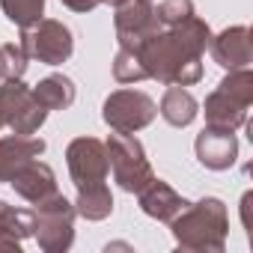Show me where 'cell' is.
<instances>
[{
    "instance_id": "obj_4",
    "label": "cell",
    "mask_w": 253,
    "mask_h": 253,
    "mask_svg": "<svg viewBox=\"0 0 253 253\" xmlns=\"http://www.w3.org/2000/svg\"><path fill=\"white\" fill-rule=\"evenodd\" d=\"M197 152H200V161L203 164H209V167H226V164H232L235 140L226 131H209V134L200 137Z\"/></svg>"
},
{
    "instance_id": "obj_3",
    "label": "cell",
    "mask_w": 253,
    "mask_h": 253,
    "mask_svg": "<svg viewBox=\"0 0 253 253\" xmlns=\"http://www.w3.org/2000/svg\"><path fill=\"white\" fill-rule=\"evenodd\" d=\"M69 164H72V173H75L81 191L86 185H95L92 179L104 176V161H101V149H98L95 140H78L69 149Z\"/></svg>"
},
{
    "instance_id": "obj_2",
    "label": "cell",
    "mask_w": 253,
    "mask_h": 253,
    "mask_svg": "<svg viewBox=\"0 0 253 253\" xmlns=\"http://www.w3.org/2000/svg\"><path fill=\"white\" fill-rule=\"evenodd\" d=\"M27 39H30V51L36 57H42L45 63H63L72 51L69 30L54 21H45L42 30H36V36H27Z\"/></svg>"
},
{
    "instance_id": "obj_5",
    "label": "cell",
    "mask_w": 253,
    "mask_h": 253,
    "mask_svg": "<svg viewBox=\"0 0 253 253\" xmlns=\"http://www.w3.org/2000/svg\"><path fill=\"white\" fill-rule=\"evenodd\" d=\"M72 95H75V89H72V81L69 78H48L36 89V101L42 107H63V104L72 101Z\"/></svg>"
},
{
    "instance_id": "obj_6",
    "label": "cell",
    "mask_w": 253,
    "mask_h": 253,
    "mask_svg": "<svg viewBox=\"0 0 253 253\" xmlns=\"http://www.w3.org/2000/svg\"><path fill=\"white\" fill-rule=\"evenodd\" d=\"M197 104H194V98L188 95V92H182V89H170L167 92V98H164V116L173 122V125H188L191 119H194V110Z\"/></svg>"
},
{
    "instance_id": "obj_7",
    "label": "cell",
    "mask_w": 253,
    "mask_h": 253,
    "mask_svg": "<svg viewBox=\"0 0 253 253\" xmlns=\"http://www.w3.org/2000/svg\"><path fill=\"white\" fill-rule=\"evenodd\" d=\"M42 3H45V0H3V9H6L9 21H15V24H33L42 15Z\"/></svg>"
},
{
    "instance_id": "obj_1",
    "label": "cell",
    "mask_w": 253,
    "mask_h": 253,
    "mask_svg": "<svg viewBox=\"0 0 253 253\" xmlns=\"http://www.w3.org/2000/svg\"><path fill=\"white\" fill-rule=\"evenodd\" d=\"M104 119L116 125L119 131H131L140 128L152 119V101L143 92H116L104 104Z\"/></svg>"
}]
</instances>
